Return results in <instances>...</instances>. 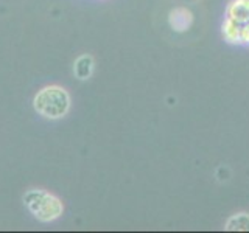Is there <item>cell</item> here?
I'll return each instance as SVG.
<instances>
[{
  "label": "cell",
  "instance_id": "52a82bcc",
  "mask_svg": "<svg viewBox=\"0 0 249 233\" xmlns=\"http://www.w3.org/2000/svg\"><path fill=\"white\" fill-rule=\"evenodd\" d=\"M228 232H249V213L232 215L224 225Z\"/></svg>",
  "mask_w": 249,
  "mask_h": 233
},
{
  "label": "cell",
  "instance_id": "ba28073f",
  "mask_svg": "<svg viewBox=\"0 0 249 233\" xmlns=\"http://www.w3.org/2000/svg\"><path fill=\"white\" fill-rule=\"evenodd\" d=\"M241 44L249 45V22L241 27Z\"/></svg>",
  "mask_w": 249,
  "mask_h": 233
},
{
  "label": "cell",
  "instance_id": "7a4b0ae2",
  "mask_svg": "<svg viewBox=\"0 0 249 233\" xmlns=\"http://www.w3.org/2000/svg\"><path fill=\"white\" fill-rule=\"evenodd\" d=\"M27 210L41 222H53L64 213V204L54 194L42 188H31L23 194Z\"/></svg>",
  "mask_w": 249,
  "mask_h": 233
},
{
  "label": "cell",
  "instance_id": "6da1fadb",
  "mask_svg": "<svg viewBox=\"0 0 249 233\" xmlns=\"http://www.w3.org/2000/svg\"><path fill=\"white\" fill-rule=\"evenodd\" d=\"M72 100L69 92L61 85H45L33 98V109L47 120H61L69 114Z\"/></svg>",
  "mask_w": 249,
  "mask_h": 233
},
{
  "label": "cell",
  "instance_id": "5b68a950",
  "mask_svg": "<svg viewBox=\"0 0 249 233\" xmlns=\"http://www.w3.org/2000/svg\"><path fill=\"white\" fill-rule=\"evenodd\" d=\"M93 67H95V62L90 54H81L73 62V75L76 80L88 81L93 73Z\"/></svg>",
  "mask_w": 249,
  "mask_h": 233
},
{
  "label": "cell",
  "instance_id": "3957f363",
  "mask_svg": "<svg viewBox=\"0 0 249 233\" xmlns=\"http://www.w3.org/2000/svg\"><path fill=\"white\" fill-rule=\"evenodd\" d=\"M168 22H170V27L175 31L182 33V31L190 28L193 22V14L190 10H187V8H175V10L170 11Z\"/></svg>",
  "mask_w": 249,
  "mask_h": 233
},
{
  "label": "cell",
  "instance_id": "8992f818",
  "mask_svg": "<svg viewBox=\"0 0 249 233\" xmlns=\"http://www.w3.org/2000/svg\"><path fill=\"white\" fill-rule=\"evenodd\" d=\"M241 27L243 25L226 17L221 25V33L224 41H228L229 44H241Z\"/></svg>",
  "mask_w": 249,
  "mask_h": 233
},
{
  "label": "cell",
  "instance_id": "277c9868",
  "mask_svg": "<svg viewBox=\"0 0 249 233\" xmlns=\"http://www.w3.org/2000/svg\"><path fill=\"white\" fill-rule=\"evenodd\" d=\"M226 17L245 25L249 22V6L243 0H231L228 8H226Z\"/></svg>",
  "mask_w": 249,
  "mask_h": 233
},
{
  "label": "cell",
  "instance_id": "9c48e42d",
  "mask_svg": "<svg viewBox=\"0 0 249 233\" xmlns=\"http://www.w3.org/2000/svg\"><path fill=\"white\" fill-rule=\"evenodd\" d=\"M243 2H245V3H246L248 6H249V0H243Z\"/></svg>",
  "mask_w": 249,
  "mask_h": 233
}]
</instances>
